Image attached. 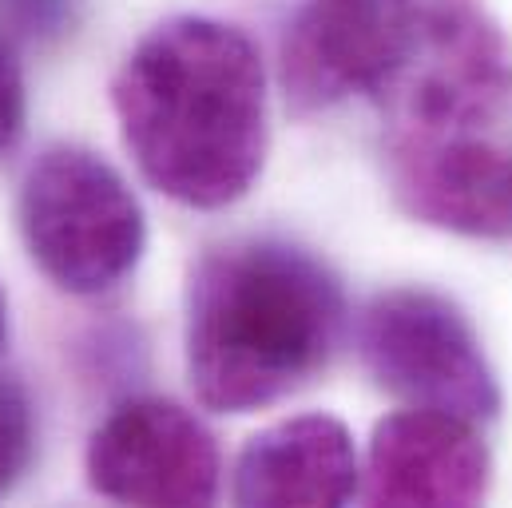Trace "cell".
Masks as SVG:
<instances>
[{
  "label": "cell",
  "instance_id": "obj_6",
  "mask_svg": "<svg viewBox=\"0 0 512 508\" xmlns=\"http://www.w3.org/2000/svg\"><path fill=\"white\" fill-rule=\"evenodd\" d=\"M84 473L116 505H211L223 481L215 433L179 401L131 397L92 433Z\"/></svg>",
  "mask_w": 512,
  "mask_h": 508
},
{
  "label": "cell",
  "instance_id": "obj_11",
  "mask_svg": "<svg viewBox=\"0 0 512 508\" xmlns=\"http://www.w3.org/2000/svg\"><path fill=\"white\" fill-rule=\"evenodd\" d=\"M28 120V92H24V68L8 40H0V159L16 151Z\"/></svg>",
  "mask_w": 512,
  "mask_h": 508
},
{
  "label": "cell",
  "instance_id": "obj_8",
  "mask_svg": "<svg viewBox=\"0 0 512 508\" xmlns=\"http://www.w3.org/2000/svg\"><path fill=\"white\" fill-rule=\"evenodd\" d=\"M493 457L477 421L405 405L378 421L370 441L366 501L370 505H477L489 497Z\"/></svg>",
  "mask_w": 512,
  "mask_h": 508
},
{
  "label": "cell",
  "instance_id": "obj_3",
  "mask_svg": "<svg viewBox=\"0 0 512 508\" xmlns=\"http://www.w3.org/2000/svg\"><path fill=\"white\" fill-rule=\"evenodd\" d=\"M342 334V282L286 239H235L191 266L183 354L195 397L215 413L298 393L330 366Z\"/></svg>",
  "mask_w": 512,
  "mask_h": 508
},
{
  "label": "cell",
  "instance_id": "obj_1",
  "mask_svg": "<svg viewBox=\"0 0 512 508\" xmlns=\"http://www.w3.org/2000/svg\"><path fill=\"white\" fill-rule=\"evenodd\" d=\"M278 80L302 116L358 96L393 131H473L512 100V44L485 0H302Z\"/></svg>",
  "mask_w": 512,
  "mask_h": 508
},
{
  "label": "cell",
  "instance_id": "obj_2",
  "mask_svg": "<svg viewBox=\"0 0 512 508\" xmlns=\"http://www.w3.org/2000/svg\"><path fill=\"white\" fill-rule=\"evenodd\" d=\"M112 108L143 179L183 207L223 211L262 175L266 68L255 40L227 20L155 24L124 56Z\"/></svg>",
  "mask_w": 512,
  "mask_h": 508
},
{
  "label": "cell",
  "instance_id": "obj_10",
  "mask_svg": "<svg viewBox=\"0 0 512 508\" xmlns=\"http://www.w3.org/2000/svg\"><path fill=\"white\" fill-rule=\"evenodd\" d=\"M36 445V417L32 401L16 381L0 378V497L20 481L32 461Z\"/></svg>",
  "mask_w": 512,
  "mask_h": 508
},
{
  "label": "cell",
  "instance_id": "obj_9",
  "mask_svg": "<svg viewBox=\"0 0 512 508\" xmlns=\"http://www.w3.org/2000/svg\"><path fill=\"white\" fill-rule=\"evenodd\" d=\"M362 489L350 429L330 413H298L258 429L235 461L231 497L251 508L346 505Z\"/></svg>",
  "mask_w": 512,
  "mask_h": 508
},
{
  "label": "cell",
  "instance_id": "obj_4",
  "mask_svg": "<svg viewBox=\"0 0 512 508\" xmlns=\"http://www.w3.org/2000/svg\"><path fill=\"white\" fill-rule=\"evenodd\" d=\"M16 223L36 270L76 298L128 282L147 247V219L128 179L92 147H44L16 195Z\"/></svg>",
  "mask_w": 512,
  "mask_h": 508
},
{
  "label": "cell",
  "instance_id": "obj_12",
  "mask_svg": "<svg viewBox=\"0 0 512 508\" xmlns=\"http://www.w3.org/2000/svg\"><path fill=\"white\" fill-rule=\"evenodd\" d=\"M8 20L24 36L64 32L72 20V0H8Z\"/></svg>",
  "mask_w": 512,
  "mask_h": 508
},
{
  "label": "cell",
  "instance_id": "obj_5",
  "mask_svg": "<svg viewBox=\"0 0 512 508\" xmlns=\"http://www.w3.org/2000/svg\"><path fill=\"white\" fill-rule=\"evenodd\" d=\"M358 350L389 397L469 421L501 413V385L469 318L441 294L397 286L366 302Z\"/></svg>",
  "mask_w": 512,
  "mask_h": 508
},
{
  "label": "cell",
  "instance_id": "obj_13",
  "mask_svg": "<svg viewBox=\"0 0 512 508\" xmlns=\"http://www.w3.org/2000/svg\"><path fill=\"white\" fill-rule=\"evenodd\" d=\"M4 342H8V298L0 290V350H4Z\"/></svg>",
  "mask_w": 512,
  "mask_h": 508
},
{
  "label": "cell",
  "instance_id": "obj_7",
  "mask_svg": "<svg viewBox=\"0 0 512 508\" xmlns=\"http://www.w3.org/2000/svg\"><path fill=\"white\" fill-rule=\"evenodd\" d=\"M389 187L397 207L465 239H512V151L473 131H393Z\"/></svg>",
  "mask_w": 512,
  "mask_h": 508
}]
</instances>
